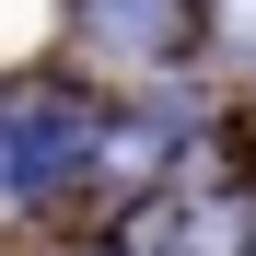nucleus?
<instances>
[{"label": "nucleus", "mask_w": 256, "mask_h": 256, "mask_svg": "<svg viewBox=\"0 0 256 256\" xmlns=\"http://www.w3.org/2000/svg\"><path fill=\"white\" fill-rule=\"evenodd\" d=\"M163 256H244V210H186L163 233Z\"/></svg>", "instance_id": "3"}, {"label": "nucleus", "mask_w": 256, "mask_h": 256, "mask_svg": "<svg viewBox=\"0 0 256 256\" xmlns=\"http://www.w3.org/2000/svg\"><path fill=\"white\" fill-rule=\"evenodd\" d=\"M175 24H186V0H94V35L128 58H163L175 47Z\"/></svg>", "instance_id": "2"}, {"label": "nucleus", "mask_w": 256, "mask_h": 256, "mask_svg": "<svg viewBox=\"0 0 256 256\" xmlns=\"http://www.w3.org/2000/svg\"><path fill=\"white\" fill-rule=\"evenodd\" d=\"M94 163V116L70 94H12L0 105V198H47Z\"/></svg>", "instance_id": "1"}]
</instances>
